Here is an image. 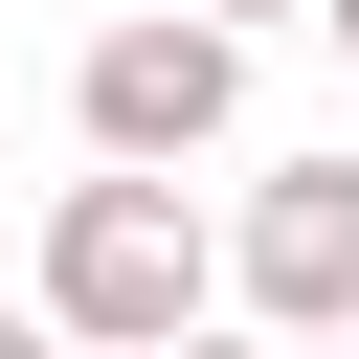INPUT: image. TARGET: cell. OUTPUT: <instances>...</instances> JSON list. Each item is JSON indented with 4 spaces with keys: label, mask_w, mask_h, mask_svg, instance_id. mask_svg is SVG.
<instances>
[{
    "label": "cell",
    "mask_w": 359,
    "mask_h": 359,
    "mask_svg": "<svg viewBox=\"0 0 359 359\" xmlns=\"http://www.w3.org/2000/svg\"><path fill=\"white\" fill-rule=\"evenodd\" d=\"M180 314H224V224L180 202V157H112V180H67V202H45V337H112V359H157Z\"/></svg>",
    "instance_id": "1"
},
{
    "label": "cell",
    "mask_w": 359,
    "mask_h": 359,
    "mask_svg": "<svg viewBox=\"0 0 359 359\" xmlns=\"http://www.w3.org/2000/svg\"><path fill=\"white\" fill-rule=\"evenodd\" d=\"M67 112H90V157H202V135L247 112V22H224V0H157V22H112V45L67 67Z\"/></svg>",
    "instance_id": "2"
},
{
    "label": "cell",
    "mask_w": 359,
    "mask_h": 359,
    "mask_svg": "<svg viewBox=\"0 0 359 359\" xmlns=\"http://www.w3.org/2000/svg\"><path fill=\"white\" fill-rule=\"evenodd\" d=\"M224 292H247L269 337H359V157H292V180H247V224H224Z\"/></svg>",
    "instance_id": "3"
},
{
    "label": "cell",
    "mask_w": 359,
    "mask_h": 359,
    "mask_svg": "<svg viewBox=\"0 0 359 359\" xmlns=\"http://www.w3.org/2000/svg\"><path fill=\"white\" fill-rule=\"evenodd\" d=\"M314 22H337V45H359V0H314Z\"/></svg>",
    "instance_id": "4"
},
{
    "label": "cell",
    "mask_w": 359,
    "mask_h": 359,
    "mask_svg": "<svg viewBox=\"0 0 359 359\" xmlns=\"http://www.w3.org/2000/svg\"><path fill=\"white\" fill-rule=\"evenodd\" d=\"M224 22H292V0H224Z\"/></svg>",
    "instance_id": "5"
}]
</instances>
